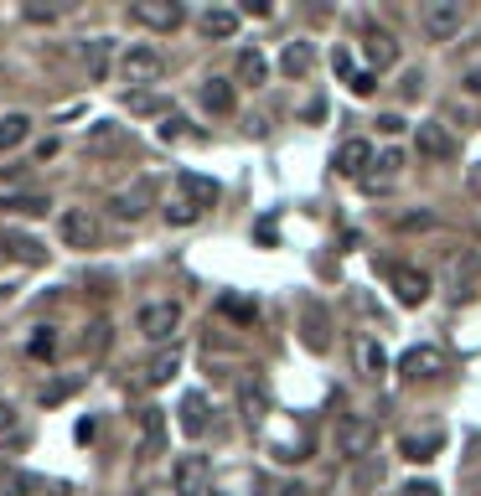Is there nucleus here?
Wrapping results in <instances>:
<instances>
[{
	"mask_svg": "<svg viewBox=\"0 0 481 496\" xmlns=\"http://www.w3.org/2000/svg\"><path fill=\"white\" fill-rule=\"evenodd\" d=\"M32 135V119L26 114H0V150H16Z\"/></svg>",
	"mask_w": 481,
	"mask_h": 496,
	"instance_id": "21",
	"label": "nucleus"
},
{
	"mask_svg": "<svg viewBox=\"0 0 481 496\" xmlns=\"http://www.w3.org/2000/svg\"><path fill=\"white\" fill-rule=\"evenodd\" d=\"M332 67H337L342 78H353V57H347V52H332Z\"/></svg>",
	"mask_w": 481,
	"mask_h": 496,
	"instance_id": "40",
	"label": "nucleus"
},
{
	"mask_svg": "<svg viewBox=\"0 0 481 496\" xmlns=\"http://www.w3.org/2000/svg\"><path fill=\"white\" fill-rule=\"evenodd\" d=\"M440 450H445V434L435 430V434H409V440H399V455L404 461H435V455H440Z\"/></svg>",
	"mask_w": 481,
	"mask_h": 496,
	"instance_id": "14",
	"label": "nucleus"
},
{
	"mask_svg": "<svg viewBox=\"0 0 481 496\" xmlns=\"http://www.w3.org/2000/svg\"><path fill=\"white\" fill-rule=\"evenodd\" d=\"M208 36H233L239 32V11H202V21H197Z\"/></svg>",
	"mask_w": 481,
	"mask_h": 496,
	"instance_id": "23",
	"label": "nucleus"
},
{
	"mask_svg": "<svg viewBox=\"0 0 481 496\" xmlns=\"http://www.w3.org/2000/svg\"><path fill=\"white\" fill-rule=\"evenodd\" d=\"M52 352H57V337H52V326H42L32 337V357H52Z\"/></svg>",
	"mask_w": 481,
	"mask_h": 496,
	"instance_id": "32",
	"label": "nucleus"
},
{
	"mask_svg": "<svg viewBox=\"0 0 481 496\" xmlns=\"http://www.w3.org/2000/svg\"><path fill=\"white\" fill-rule=\"evenodd\" d=\"M0 208H21V212H32V218H42L52 202H47V197H16V202H0Z\"/></svg>",
	"mask_w": 481,
	"mask_h": 496,
	"instance_id": "31",
	"label": "nucleus"
},
{
	"mask_svg": "<svg viewBox=\"0 0 481 496\" xmlns=\"http://www.w3.org/2000/svg\"><path fill=\"white\" fill-rule=\"evenodd\" d=\"M461 21H466L461 5H430V11H425V32H430L435 42H450V36L461 32Z\"/></svg>",
	"mask_w": 481,
	"mask_h": 496,
	"instance_id": "11",
	"label": "nucleus"
},
{
	"mask_svg": "<svg viewBox=\"0 0 481 496\" xmlns=\"http://www.w3.org/2000/svg\"><path fill=\"white\" fill-rule=\"evenodd\" d=\"M243 419L249 424H264L270 419V393H264L259 378H243Z\"/></svg>",
	"mask_w": 481,
	"mask_h": 496,
	"instance_id": "19",
	"label": "nucleus"
},
{
	"mask_svg": "<svg viewBox=\"0 0 481 496\" xmlns=\"http://www.w3.org/2000/svg\"><path fill=\"white\" fill-rule=\"evenodd\" d=\"M11 424H16V414H11V403H5V399H0V434H5V430H11Z\"/></svg>",
	"mask_w": 481,
	"mask_h": 496,
	"instance_id": "41",
	"label": "nucleus"
},
{
	"mask_svg": "<svg viewBox=\"0 0 481 496\" xmlns=\"http://www.w3.org/2000/svg\"><path fill=\"white\" fill-rule=\"evenodd\" d=\"M419 150L435 156V160H445V156H455V135H450L445 125H419Z\"/></svg>",
	"mask_w": 481,
	"mask_h": 496,
	"instance_id": "17",
	"label": "nucleus"
},
{
	"mask_svg": "<svg viewBox=\"0 0 481 496\" xmlns=\"http://www.w3.org/2000/svg\"><path fill=\"white\" fill-rule=\"evenodd\" d=\"M305 347H316V352L332 347V337H326V316H305Z\"/></svg>",
	"mask_w": 481,
	"mask_h": 496,
	"instance_id": "27",
	"label": "nucleus"
},
{
	"mask_svg": "<svg viewBox=\"0 0 481 496\" xmlns=\"http://www.w3.org/2000/svg\"><path fill=\"white\" fill-rule=\"evenodd\" d=\"M435 368H440V352H435V347H409V352L399 357L404 378H430Z\"/></svg>",
	"mask_w": 481,
	"mask_h": 496,
	"instance_id": "18",
	"label": "nucleus"
},
{
	"mask_svg": "<svg viewBox=\"0 0 481 496\" xmlns=\"http://www.w3.org/2000/svg\"><path fill=\"white\" fill-rule=\"evenodd\" d=\"M197 98H202V109L208 114H233V83L228 78H208L202 88H197Z\"/></svg>",
	"mask_w": 481,
	"mask_h": 496,
	"instance_id": "16",
	"label": "nucleus"
},
{
	"mask_svg": "<svg viewBox=\"0 0 481 496\" xmlns=\"http://www.w3.org/2000/svg\"><path fill=\"white\" fill-rule=\"evenodd\" d=\"M208 419H212V403L202 388H192L187 399H181V434L187 440H197V434H208Z\"/></svg>",
	"mask_w": 481,
	"mask_h": 496,
	"instance_id": "9",
	"label": "nucleus"
},
{
	"mask_svg": "<svg viewBox=\"0 0 481 496\" xmlns=\"http://www.w3.org/2000/svg\"><path fill=\"white\" fill-rule=\"evenodd\" d=\"M109 208H114V218H119V223H135V218H140V202H135V197H114Z\"/></svg>",
	"mask_w": 481,
	"mask_h": 496,
	"instance_id": "29",
	"label": "nucleus"
},
{
	"mask_svg": "<svg viewBox=\"0 0 481 496\" xmlns=\"http://www.w3.org/2000/svg\"><path fill=\"white\" fill-rule=\"evenodd\" d=\"M208 496H223V491H208Z\"/></svg>",
	"mask_w": 481,
	"mask_h": 496,
	"instance_id": "44",
	"label": "nucleus"
},
{
	"mask_svg": "<svg viewBox=\"0 0 481 496\" xmlns=\"http://www.w3.org/2000/svg\"><path fill=\"white\" fill-rule=\"evenodd\" d=\"M316 67V42H290L285 52H280V73L285 78H305Z\"/></svg>",
	"mask_w": 481,
	"mask_h": 496,
	"instance_id": "12",
	"label": "nucleus"
},
{
	"mask_svg": "<svg viewBox=\"0 0 481 496\" xmlns=\"http://www.w3.org/2000/svg\"><path fill=\"white\" fill-rule=\"evenodd\" d=\"M404 233H425V228H435V212H409V218H399Z\"/></svg>",
	"mask_w": 481,
	"mask_h": 496,
	"instance_id": "33",
	"label": "nucleus"
},
{
	"mask_svg": "<svg viewBox=\"0 0 481 496\" xmlns=\"http://www.w3.org/2000/svg\"><path fill=\"white\" fill-rule=\"evenodd\" d=\"M357 357H363V368H368L373 378H384L388 372V357L378 352V341H357Z\"/></svg>",
	"mask_w": 481,
	"mask_h": 496,
	"instance_id": "26",
	"label": "nucleus"
},
{
	"mask_svg": "<svg viewBox=\"0 0 481 496\" xmlns=\"http://www.w3.org/2000/svg\"><path fill=\"white\" fill-rule=\"evenodd\" d=\"M181 197H187L192 212H197V208H212V202L223 197V187H218L212 177H192V171H187V177H181Z\"/></svg>",
	"mask_w": 481,
	"mask_h": 496,
	"instance_id": "15",
	"label": "nucleus"
},
{
	"mask_svg": "<svg viewBox=\"0 0 481 496\" xmlns=\"http://www.w3.org/2000/svg\"><path fill=\"white\" fill-rule=\"evenodd\" d=\"M208 481H212L208 455H187L177 465V496H208Z\"/></svg>",
	"mask_w": 481,
	"mask_h": 496,
	"instance_id": "7",
	"label": "nucleus"
},
{
	"mask_svg": "<svg viewBox=\"0 0 481 496\" xmlns=\"http://www.w3.org/2000/svg\"><path fill=\"white\" fill-rule=\"evenodd\" d=\"M239 83H249V88H264V83H270V63H264L254 47L239 52Z\"/></svg>",
	"mask_w": 481,
	"mask_h": 496,
	"instance_id": "20",
	"label": "nucleus"
},
{
	"mask_svg": "<svg viewBox=\"0 0 481 496\" xmlns=\"http://www.w3.org/2000/svg\"><path fill=\"white\" fill-rule=\"evenodd\" d=\"M378 476H384V465H378V461H368V471L357 476V491H368V486H378Z\"/></svg>",
	"mask_w": 481,
	"mask_h": 496,
	"instance_id": "36",
	"label": "nucleus"
},
{
	"mask_svg": "<svg viewBox=\"0 0 481 496\" xmlns=\"http://www.w3.org/2000/svg\"><path fill=\"white\" fill-rule=\"evenodd\" d=\"M181 135H187V129H181V119H177V114H171V119L160 125V140H181Z\"/></svg>",
	"mask_w": 481,
	"mask_h": 496,
	"instance_id": "38",
	"label": "nucleus"
},
{
	"mask_svg": "<svg viewBox=\"0 0 481 496\" xmlns=\"http://www.w3.org/2000/svg\"><path fill=\"white\" fill-rule=\"evenodd\" d=\"M135 21L150 26V32H177L181 21H187V11H181L177 0H140L135 5Z\"/></svg>",
	"mask_w": 481,
	"mask_h": 496,
	"instance_id": "3",
	"label": "nucleus"
},
{
	"mask_svg": "<svg viewBox=\"0 0 481 496\" xmlns=\"http://www.w3.org/2000/svg\"><path fill=\"white\" fill-rule=\"evenodd\" d=\"M368 166H373V145L368 140H342L337 145V156H332V171L337 177H368Z\"/></svg>",
	"mask_w": 481,
	"mask_h": 496,
	"instance_id": "4",
	"label": "nucleus"
},
{
	"mask_svg": "<svg viewBox=\"0 0 481 496\" xmlns=\"http://www.w3.org/2000/svg\"><path fill=\"white\" fill-rule=\"evenodd\" d=\"M177 368H181V347H166V352H160L150 368H145V378L160 388V383H171V378H177Z\"/></svg>",
	"mask_w": 481,
	"mask_h": 496,
	"instance_id": "22",
	"label": "nucleus"
},
{
	"mask_svg": "<svg viewBox=\"0 0 481 496\" xmlns=\"http://www.w3.org/2000/svg\"><path fill=\"white\" fill-rule=\"evenodd\" d=\"M368 57H373V67H388L394 57H399L394 36H388V32H368Z\"/></svg>",
	"mask_w": 481,
	"mask_h": 496,
	"instance_id": "24",
	"label": "nucleus"
},
{
	"mask_svg": "<svg viewBox=\"0 0 481 496\" xmlns=\"http://www.w3.org/2000/svg\"><path fill=\"white\" fill-rule=\"evenodd\" d=\"M394 295H399L404 305H425V300H430V274H425V269H409V264H404V269H394Z\"/></svg>",
	"mask_w": 481,
	"mask_h": 496,
	"instance_id": "10",
	"label": "nucleus"
},
{
	"mask_svg": "<svg viewBox=\"0 0 481 496\" xmlns=\"http://www.w3.org/2000/svg\"><path fill=\"white\" fill-rule=\"evenodd\" d=\"M466 88H471V94H481V63L471 67V78H466Z\"/></svg>",
	"mask_w": 481,
	"mask_h": 496,
	"instance_id": "43",
	"label": "nucleus"
},
{
	"mask_svg": "<svg viewBox=\"0 0 481 496\" xmlns=\"http://www.w3.org/2000/svg\"><path fill=\"white\" fill-rule=\"evenodd\" d=\"M425 94V78H419V73H409V78H404V98H419Z\"/></svg>",
	"mask_w": 481,
	"mask_h": 496,
	"instance_id": "39",
	"label": "nucleus"
},
{
	"mask_svg": "<svg viewBox=\"0 0 481 496\" xmlns=\"http://www.w3.org/2000/svg\"><path fill=\"white\" fill-rule=\"evenodd\" d=\"M373 440H378V430L373 424H363V419H353V424H342V434H337V445H342V455H368L373 450Z\"/></svg>",
	"mask_w": 481,
	"mask_h": 496,
	"instance_id": "13",
	"label": "nucleus"
},
{
	"mask_svg": "<svg viewBox=\"0 0 481 496\" xmlns=\"http://www.w3.org/2000/svg\"><path fill=\"white\" fill-rule=\"evenodd\" d=\"M223 316H239V320H254V305H249V300H223Z\"/></svg>",
	"mask_w": 481,
	"mask_h": 496,
	"instance_id": "35",
	"label": "nucleus"
},
{
	"mask_svg": "<svg viewBox=\"0 0 481 496\" xmlns=\"http://www.w3.org/2000/svg\"><path fill=\"white\" fill-rule=\"evenodd\" d=\"M129 109H135V114H160V109H166V98H160V94H129Z\"/></svg>",
	"mask_w": 481,
	"mask_h": 496,
	"instance_id": "28",
	"label": "nucleus"
},
{
	"mask_svg": "<svg viewBox=\"0 0 481 496\" xmlns=\"http://www.w3.org/2000/svg\"><path fill=\"white\" fill-rule=\"evenodd\" d=\"M274 496H311V491H305L301 481H290V486H280V491H274Z\"/></svg>",
	"mask_w": 481,
	"mask_h": 496,
	"instance_id": "42",
	"label": "nucleus"
},
{
	"mask_svg": "<svg viewBox=\"0 0 481 496\" xmlns=\"http://www.w3.org/2000/svg\"><path fill=\"white\" fill-rule=\"evenodd\" d=\"M0 254L16 258V264H47V248H42L32 233H16V228H5V233H0Z\"/></svg>",
	"mask_w": 481,
	"mask_h": 496,
	"instance_id": "8",
	"label": "nucleus"
},
{
	"mask_svg": "<svg viewBox=\"0 0 481 496\" xmlns=\"http://www.w3.org/2000/svg\"><path fill=\"white\" fill-rule=\"evenodd\" d=\"M83 57H88V78H104L109 73V42H83Z\"/></svg>",
	"mask_w": 481,
	"mask_h": 496,
	"instance_id": "25",
	"label": "nucleus"
},
{
	"mask_svg": "<svg viewBox=\"0 0 481 496\" xmlns=\"http://www.w3.org/2000/svg\"><path fill=\"white\" fill-rule=\"evenodd\" d=\"M399 496H440V486L435 481H409V486H399Z\"/></svg>",
	"mask_w": 481,
	"mask_h": 496,
	"instance_id": "34",
	"label": "nucleus"
},
{
	"mask_svg": "<svg viewBox=\"0 0 481 496\" xmlns=\"http://www.w3.org/2000/svg\"><path fill=\"white\" fill-rule=\"evenodd\" d=\"M399 166H404V150H384V156H373L368 177H363V192L384 197L388 187H394V181H399Z\"/></svg>",
	"mask_w": 481,
	"mask_h": 496,
	"instance_id": "6",
	"label": "nucleus"
},
{
	"mask_svg": "<svg viewBox=\"0 0 481 496\" xmlns=\"http://www.w3.org/2000/svg\"><path fill=\"white\" fill-rule=\"evenodd\" d=\"M378 129L384 135H404V114H378Z\"/></svg>",
	"mask_w": 481,
	"mask_h": 496,
	"instance_id": "37",
	"label": "nucleus"
},
{
	"mask_svg": "<svg viewBox=\"0 0 481 496\" xmlns=\"http://www.w3.org/2000/svg\"><path fill=\"white\" fill-rule=\"evenodd\" d=\"M119 73H125L129 83H156L160 78V52L156 47H129L125 57H119Z\"/></svg>",
	"mask_w": 481,
	"mask_h": 496,
	"instance_id": "5",
	"label": "nucleus"
},
{
	"mask_svg": "<svg viewBox=\"0 0 481 496\" xmlns=\"http://www.w3.org/2000/svg\"><path fill=\"white\" fill-rule=\"evenodd\" d=\"M347 88H353L357 98H373V94H378V78H373V73H353V78H347Z\"/></svg>",
	"mask_w": 481,
	"mask_h": 496,
	"instance_id": "30",
	"label": "nucleus"
},
{
	"mask_svg": "<svg viewBox=\"0 0 481 496\" xmlns=\"http://www.w3.org/2000/svg\"><path fill=\"white\" fill-rule=\"evenodd\" d=\"M177 326H181V305H171V300H150L140 310V337L145 341H171Z\"/></svg>",
	"mask_w": 481,
	"mask_h": 496,
	"instance_id": "1",
	"label": "nucleus"
},
{
	"mask_svg": "<svg viewBox=\"0 0 481 496\" xmlns=\"http://www.w3.org/2000/svg\"><path fill=\"white\" fill-rule=\"evenodd\" d=\"M57 233H63L67 248H98V233H104V228H98V218L88 208H67Z\"/></svg>",
	"mask_w": 481,
	"mask_h": 496,
	"instance_id": "2",
	"label": "nucleus"
}]
</instances>
